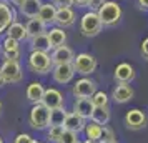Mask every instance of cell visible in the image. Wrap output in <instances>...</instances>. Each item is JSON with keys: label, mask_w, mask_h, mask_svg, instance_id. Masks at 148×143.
I'll list each match as a JSON object with an SVG mask.
<instances>
[{"label": "cell", "mask_w": 148, "mask_h": 143, "mask_svg": "<svg viewBox=\"0 0 148 143\" xmlns=\"http://www.w3.org/2000/svg\"><path fill=\"white\" fill-rule=\"evenodd\" d=\"M28 68L38 73V75H45L48 72L53 70V62H52V55L48 52H35L32 50V53L28 55Z\"/></svg>", "instance_id": "cell-1"}, {"label": "cell", "mask_w": 148, "mask_h": 143, "mask_svg": "<svg viewBox=\"0 0 148 143\" xmlns=\"http://www.w3.org/2000/svg\"><path fill=\"white\" fill-rule=\"evenodd\" d=\"M97 14H98L101 23H103L105 27H112V25H115V23L120 22L121 15H123V10H121L118 2H115V0H107Z\"/></svg>", "instance_id": "cell-2"}, {"label": "cell", "mask_w": 148, "mask_h": 143, "mask_svg": "<svg viewBox=\"0 0 148 143\" xmlns=\"http://www.w3.org/2000/svg\"><path fill=\"white\" fill-rule=\"evenodd\" d=\"M28 122L30 127L34 130H45L50 127V110L43 105V103H35L30 115H28Z\"/></svg>", "instance_id": "cell-3"}, {"label": "cell", "mask_w": 148, "mask_h": 143, "mask_svg": "<svg viewBox=\"0 0 148 143\" xmlns=\"http://www.w3.org/2000/svg\"><path fill=\"white\" fill-rule=\"evenodd\" d=\"M101 28H103V23H101L97 12L92 10V12H87L82 17V20H80L82 35H85V37H97L101 32Z\"/></svg>", "instance_id": "cell-4"}, {"label": "cell", "mask_w": 148, "mask_h": 143, "mask_svg": "<svg viewBox=\"0 0 148 143\" xmlns=\"http://www.w3.org/2000/svg\"><path fill=\"white\" fill-rule=\"evenodd\" d=\"M72 65L75 68V73H80V75L87 77V75H92L97 70L98 62H97V58H95L93 55L87 53V52H82V53H78L73 58Z\"/></svg>", "instance_id": "cell-5"}, {"label": "cell", "mask_w": 148, "mask_h": 143, "mask_svg": "<svg viewBox=\"0 0 148 143\" xmlns=\"http://www.w3.org/2000/svg\"><path fill=\"white\" fill-rule=\"evenodd\" d=\"M2 73L5 78V83H20L23 80V73H22V67L18 62L15 60H3L2 63Z\"/></svg>", "instance_id": "cell-6"}, {"label": "cell", "mask_w": 148, "mask_h": 143, "mask_svg": "<svg viewBox=\"0 0 148 143\" xmlns=\"http://www.w3.org/2000/svg\"><path fill=\"white\" fill-rule=\"evenodd\" d=\"M97 92V83L88 78V77H83L80 80H77V83L72 88V93H73L77 98H92Z\"/></svg>", "instance_id": "cell-7"}, {"label": "cell", "mask_w": 148, "mask_h": 143, "mask_svg": "<svg viewBox=\"0 0 148 143\" xmlns=\"http://www.w3.org/2000/svg\"><path fill=\"white\" fill-rule=\"evenodd\" d=\"M52 75H53V80L60 85H65V83L72 82V78L75 77V68L72 63H62V65H53V70H52Z\"/></svg>", "instance_id": "cell-8"}, {"label": "cell", "mask_w": 148, "mask_h": 143, "mask_svg": "<svg viewBox=\"0 0 148 143\" xmlns=\"http://www.w3.org/2000/svg\"><path fill=\"white\" fill-rule=\"evenodd\" d=\"M125 125L130 130H141L147 125V115H145V112H141L138 108H133V110H130V112H127V115H125Z\"/></svg>", "instance_id": "cell-9"}, {"label": "cell", "mask_w": 148, "mask_h": 143, "mask_svg": "<svg viewBox=\"0 0 148 143\" xmlns=\"http://www.w3.org/2000/svg\"><path fill=\"white\" fill-rule=\"evenodd\" d=\"M42 103H43L48 110L60 108V107H63V95H62L60 90H57V88H45Z\"/></svg>", "instance_id": "cell-10"}, {"label": "cell", "mask_w": 148, "mask_h": 143, "mask_svg": "<svg viewBox=\"0 0 148 143\" xmlns=\"http://www.w3.org/2000/svg\"><path fill=\"white\" fill-rule=\"evenodd\" d=\"M113 78H115V82H118V83L133 82L135 80V68L130 63L123 62L120 65H116V68H115V72H113Z\"/></svg>", "instance_id": "cell-11"}, {"label": "cell", "mask_w": 148, "mask_h": 143, "mask_svg": "<svg viewBox=\"0 0 148 143\" xmlns=\"http://www.w3.org/2000/svg\"><path fill=\"white\" fill-rule=\"evenodd\" d=\"M135 92L128 83H118L112 92V98L115 103H128L130 100H133Z\"/></svg>", "instance_id": "cell-12"}, {"label": "cell", "mask_w": 148, "mask_h": 143, "mask_svg": "<svg viewBox=\"0 0 148 143\" xmlns=\"http://www.w3.org/2000/svg\"><path fill=\"white\" fill-rule=\"evenodd\" d=\"M15 22V12L8 3L0 0V34L7 32V28Z\"/></svg>", "instance_id": "cell-13"}, {"label": "cell", "mask_w": 148, "mask_h": 143, "mask_svg": "<svg viewBox=\"0 0 148 143\" xmlns=\"http://www.w3.org/2000/svg\"><path fill=\"white\" fill-rule=\"evenodd\" d=\"M75 58V53L73 50L67 45H62V47H57L53 48L52 52V62L53 65H62V63H72Z\"/></svg>", "instance_id": "cell-14"}, {"label": "cell", "mask_w": 148, "mask_h": 143, "mask_svg": "<svg viewBox=\"0 0 148 143\" xmlns=\"http://www.w3.org/2000/svg\"><path fill=\"white\" fill-rule=\"evenodd\" d=\"M87 127V123H85V118L80 115H77V113H67V118H65V122H63V128L65 130H70V131H75V133H80L83 131Z\"/></svg>", "instance_id": "cell-15"}, {"label": "cell", "mask_w": 148, "mask_h": 143, "mask_svg": "<svg viewBox=\"0 0 148 143\" xmlns=\"http://www.w3.org/2000/svg\"><path fill=\"white\" fill-rule=\"evenodd\" d=\"M75 23V12L72 8H57V17H55V25L60 28L72 27Z\"/></svg>", "instance_id": "cell-16"}, {"label": "cell", "mask_w": 148, "mask_h": 143, "mask_svg": "<svg viewBox=\"0 0 148 143\" xmlns=\"http://www.w3.org/2000/svg\"><path fill=\"white\" fill-rule=\"evenodd\" d=\"M93 103H92V100L90 98H77L73 103V112L77 113V115L83 116L85 120H88V118H92V113H93Z\"/></svg>", "instance_id": "cell-17"}, {"label": "cell", "mask_w": 148, "mask_h": 143, "mask_svg": "<svg viewBox=\"0 0 148 143\" xmlns=\"http://www.w3.org/2000/svg\"><path fill=\"white\" fill-rule=\"evenodd\" d=\"M42 0H25L20 7V14L27 18H35L38 17V12H40V7H42Z\"/></svg>", "instance_id": "cell-18"}, {"label": "cell", "mask_w": 148, "mask_h": 143, "mask_svg": "<svg viewBox=\"0 0 148 143\" xmlns=\"http://www.w3.org/2000/svg\"><path fill=\"white\" fill-rule=\"evenodd\" d=\"M43 93H45V88L40 82H32L25 90V95H27L28 102L35 103H42V98H43Z\"/></svg>", "instance_id": "cell-19"}, {"label": "cell", "mask_w": 148, "mask_h": 143, "mask_svg": "<svg viewBox=\"0 0 148 143\" xmlns=\"http://www.w3.org/2000/svg\"><path fill=\"white\" fill-rule=\"evenodd\" d=\"M47 35H48V40H50L52 48L62 47V45H65V42H67V32H65V28L53 27L47 32Z\"/></svg>", "instance_id": "cell-20"}, {"label": "cell", "mask_w": 148, "mask_h": 143, "mask_svg": "<svg viewBox=\"0 0 148 143\" xmlns=\"http://www.w3.org/2000/svg\"><path fill=\"white\" fill-rule=\"evenodd\" d=\"M25 28H27V34H28L30 38H32V37H37V35H42V34H47V23L43 20H40L38 17L28 18Z\"/></svg>", "instance_id": "cell-21"}, {"label": "cell", "mask_w": 148, "mask_h": 143, "mask_svg": "<svg viewBox=\"0 0 148 143\" xmlns=\"http://www.w3.org/2000/svg\"><path fill=\"white\" fill-rule=\"evenodd\" d=\"M55 17H57V7L53 3H42L38 18L43 20L47 25H52V23H55Z\"/></svg>", "instance_id": "cell-22"}, {"label": "cell", "mask_w": 148, "mask_h": 143, "mask_svg": "<svg viewBox=\"0 0 148 143\" xmlns=\"http://www.w3.org/2000/svg\"><path fill=\"white\" fill-rule=\"evenodd\" d=\"M5 34H7V37H10V38H14V40H17V42H23L28 37L25 25H22L18 22H14V23L7 28Z\"/></svg>", "instance_id": "cell-23"}, {"label": "cell", "mask_w": 148, "mask_h": 143, "mask_svg": "<svg viewBox=\"0 0 148 143\" xmlns=\"http://www.w3.org/2000/svg\"><path fill=\"white\" fill-rule=\"evenodd\" d=\"M30 47L35 52H50L52 45H50V40H48V35L42 34V35H37V37H32Z\"/></svg>", "instance_id": "cell-24"}, {"label": "cell", "mask_w": 148, "mask_h": 143, "mask_svg": "<svg viewBox=\"0 0 148 143\" xmlns=\"http://www.w3.org/2000/svg\"><path fill=\"white\" fill-rule=\"evenodd\" d=\"M92 122L98 123V125H107L110 122V108L108 107H95L93 113H92Z\"/></svg>", "instance_id": "cell-25"}, {"label": "cell", "mask_w": 148, "mask_h": 143, "mask_svg": "<svg viewBox=\"0 0 148 143\" xmlns=\"http://www.w3.org/2000/svg\"><path fill=\"white\" fill-rule=\"evenodd\" d=\"M101 130H103V127L101 125H98V123H88L87 127H85V133H87V138L88 140H97V142H100V138H101Z\"/></svg>", "instance_id": "cell-26"}, {"label": "cell", "mask_w": 148, "mask_h": 143, "mask_svg": "<svg viewBox=\"0 0 148 143\" xmlns=\"http://www.w3.org/2000/svg\"><path fill=\"white\" fill-rule=\"evenodd\" d=\"M65 118H67V112L63 110V107L50 110V125H63Z\"/></svg>", "instance_id": "cell-27"}, {"label": "cell", "mask_w": 148, "mask_h": 143, "mask_svg": "<svg viewBox=\"0 0 148 143\" xmlns=\"http://www.w3.org/2000/svg\"><path fill=\"white\" fill-rule=\"evenodd\" d=\"M63 131H65L63 125H50L48 127V140L52 143H58Z\"/></svg>", "instance_id": "cell-28"}, {"label": "cell", "mask_w": 148, "mask_h": 143, "mask_svg": "<svg viewBox=\"0 0 148 143\" xmlns=\"http://www.w3.org/2000/svg\"><path fill=\"white\" fill-rule=\"evenodd\" d=\"M92 103H93V107H108V95L105 92H95V95L90 98Z\"/></svg>", "instance_id": "cell-29"}, {"label": "cell", "mask_w": 148, "mask_h": 143, "mask_svg": "<svg viewBox=\"0 0 148 143\" xmlns=\"http://www.w3.org/2000/svg\"><path fill=\"white\" fill-rule=\"evenodd\" d=\"M77 142H78V133L70 131V130H65L62 133V138L58 143H77Z\"/></svg>", "instance_id": "cell-30"}, {"label": "cell", "mask_w": 148, "mask_h": 143, "mask_svg": "<svg viewBox=\"0 0 148 143\" xmlns=\"http://www.w3.org/2000/svg\"><path fill=\"white\" fill-rule=\"evenodd\" d=\"M18 58H20V48H17V50H3V60L18 62Z\"/></svg>", "instance_id": "cell-31"}, {"label": "cell", "mask_w": 148, "mask_h": 143, "mask_svg": "<svg viewBox=\"0 0 148 143\" xmlns=\"http://www.w3.org/2000/svg\"><path fill=\"white\" fill-rule=\"evenodd\" d=\"M110 140H115L113 130L108 128V127H103V130H101V138H100V142H110Z\"/></svg>", "instance_id": "cell-32"}, {"label": "cell", "mask_w": 148, "mask_h": 143, "mask_svg": "<svg viewBox=\"0 0 148 143\" xmlns=\"http://www.w3.org/2000/svg\"><path fill=\"white\" fill-rule=\"evenodd\" d=\"M18 43L20 42L14 40L10 37H5V40H3V50H17L18 48Z\"/></svg>", "instance_id": "cell-33"}, {"label": "cell", "mask_w": 148, "mask_h": 143, "mask_svg": "<svg viewBox=\"0 0 148 143\" xmlns=\"http://www.w3.org/2000/svg\"><path fill=\"white\" fill-rule=\"evenodd\" d=\"M73 3V0H53V5L57 8H72Z\"/></svg>", "instance_id": "cell-34"}, {"label": "cell", "mask_w": 148, "mask_h": 143, "mask_svg": "<svg viewBox=\"0 0 148 143\" xmlns=\"http://www.w3.org/2000/svg\"><path fill=\"white\" fill-rule=\"evenodd\" d=\"M32 142H34V138L28 133H20V135L15 136V140H14V143H32Z\"/></svg>", "instance_id": "cell-35"}, {"label": "cell", "mask_w": 148, "mask_h": 143, "mask_svg": "<svg viewBox=\"0 0 148 143\" xmlns=\"http://www.w3.org/2000/svg\"><path fill=\"white\" fill-rule=\"evenodd\" d=\"M105 2H107V0H90L88 7L92 8L93 12H98V10H100V7L103 5V3H105Z\"/></svg>", "instance_id": "cell-36"}, {"label": "cell", "mask_w": 148, "mask_h": 143, "mask_svg": "<svg viewBox=\"0 0 148 143\" xmlns=\"http://www.w3.org/2000/svg\"><path fill=\"white\" fill-rule=\"evenodd\" d=\"M140 50H141V55H143V58H147V60H148V37H147V38H145L143 42H141Z\"/></svg>", "instance_id": "cell-37"}, {"label": "cell", "mask_w": 148, "mask_h": 143, "mask_svg": "<svg viewBox=\"0 0 148 143\" xmlns=\"http://www.w3.org/2000/svg\"><path fill=\"white\" fill-rule=\"evenodd\" d=\"M73 2L80 7H88V3H90V0H73Z\"/></svg>", "instance_id": "cell-38"}, {"label": "cell", "mask_w": 148, "mask_h": 143, "mask_svg": "<svg viewBox=\"0 0 148 143\" xmlns=\"http://www.w3.org/2000/svg\"><path fill=\"white\" fill-rule=\"evenodd\" d=\"M138 7L143 10H148V0H138Z\"/></svg>", "instance_id": "cell-39"}, {"label": "cell", "mask_w": 148, "mask_h": 143, "mask_svg": "<svg viewBox=\"0 0 148 143\" xmlns=\"http://www.w3.org/2000/svg\"><path fill=\"white\" fill-rule=\"evenodd\" d=\"M10 2H12L14 5H17V7H20V5L23 3V2H25V0H10Z\"/></svg>", "instance_id": "cell-40"}, {"label": "cell", "mask_w": 148, "mask_h": 143, "mask_svg": "<svg viewBox=\"0 0 148 143\" xmlns=\"http://www.w3.org/2000/svg\"><path fill=\"white\" fill-rule=\"evenodd\" d=\"M5 83V78H3V73H2V68H0V87H3Z\"/></svg>", "instance_id": "cell-41"}, {"label": "cell", "mask_w": 148, "mask_h": 143, "mask_svg": "<svg viewBox=\"0 0 148 143\" xmlns=\"http://www.w3.org/2000/svg\"><path fill=\"white\" fill-rule=\"evenodd\" d=\"M83 143H100V142H97V140H88L87 138V142H83Z\"/></svg>", "instance_id": "cell-42"}, {"label": "cell", "mask_w": 148, "mask_h": 143, "mask_svg": "<svg viewBox=\"0 0 148 143\" xmlns=\"http://www.w3.org/2000/svg\"><path fill=\"white\" fill-rule=\"evenodd\" d=\"M100 143H118L116 140H110V142H100Z\"/></svg>", "instance_id": "cell-43"}, {"label": "cell", "mask_w": 148, "mask_h": 143, "mask_svg": "<svg viewBox=\"0 0 148 143\" xmlns=\"http://www.w3.org/2000/svg\"><path fill=\"white\" fill-rule=\"evenodd\" d=\"M0 113H2V102H0Z\"/></svg>", "instance_id": "cell-44"}, {"label": "cell", "mask_w": 148, "mask_h": 143, "mask_svg": "<svg viewBox=\"0 0 148 143\" xmlns=\"http://www.w3.org/2000/svg\"><path fill=\"white\" fill-rule=\"evenodd\" d=\"M32 143H42V142H37V140H34V142H32Z\"/></svg>", "instance_id": "cell-45"}, {"label": "cell", "mask_w": 148, "mask_h": 143, "mask_svg": "<svg viewBox=\"0 0 148 143\" xmlns=\"http://www.w3.org/2000/svg\"><path fill=\"white\" fill-rule=\"evenodd\" d=\"M0 143H3V140H2V136H0Z\"/></svg>", "instance_id": "cell-46"}, {"label": "cell", "mask_w": 148, "mask_h": 143, "mask_svg": "<svg viewBox=\"0 0 148 143\" xmlns=\"http://www.w3.org/2000/svg\"><path fill=\"white\" fill-rule=\"evenodd\" d=\"M77 143H82V142H77Z\"/></svg>", "instance_id": "cell-47"}]
</instances>
